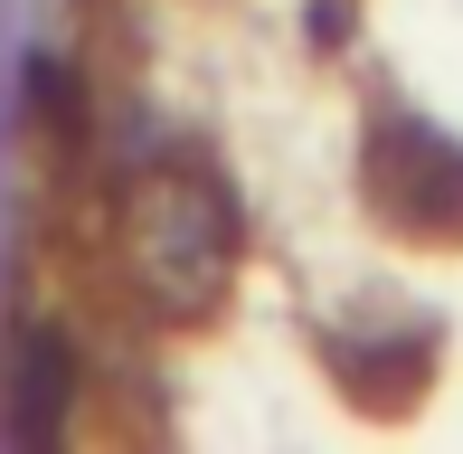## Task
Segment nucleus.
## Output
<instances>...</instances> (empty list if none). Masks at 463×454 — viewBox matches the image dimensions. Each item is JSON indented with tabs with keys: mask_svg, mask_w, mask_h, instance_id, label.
I'll return each mask as SVG.
<instances>
[{
	"mask_svg": "<svg viewBox=\"0 0 463 454\" xmlns=\"http://www.w3.org/2000/svg\"><path fill=\"white\" fill-rule=\"evenodd\" d=\"M123 246H133V275L152 294V313H208L237 275V199L218 190L208 161H152L123 199Z\"/></svg>",
	"mask_w": 463,
	"mask_h": 454,
	"instance_id": "f257e3e1",
	"label": "nucleus"
},
{
	"mask_svg": "<svg viewBox=\"0 0 463 454\" xmlns=\"http://www.w3.org/2000/svg\"><path fill=\"white\" fill-rule=\"evenodd\" d=\"M19 398H10V436L19 445H48L57 426H67V398H76V350H67V332H48V322H29V332H19Z\"/></svg>",
	"mask_w": 463,
	"mask_h": 454,
	"instance_id": "7ed1b4c3",
	"label": "nucleus"
},
{
	"mask_svg": "<svg viewBox=\"0 0 463 454\" xmlns=\"http://www.w3.org/2000/svg\"><path fill=\"white\" fill-rule=\"evenodd\" d=\"M369 209L407 237H463V142L426 133L416 114L369 133Z\"/></svg>",
	"mask_w": 463,
	"mask_h": 454,
	"instance_id": "f03ea898",
	"label": "nucleus"
}]
</instances>
